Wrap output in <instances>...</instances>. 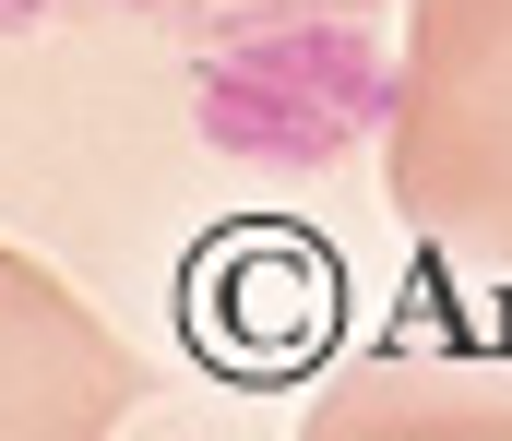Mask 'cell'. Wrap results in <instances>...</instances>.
Masks as SVG:
<instances>
[{
	"label": "cell",
	"mask_w": 512,
	"mask_h": 441,
	"mask_svg": "<svg viewBox=\"0 0 512 441\" xmlns=\"http://www.w3.org/2000/svg\"><path fill=\"white\" fill-rule=\"evenodd\" d=\"M382 108L393 72L358 24H262L203 72V144L239 167H334L382 132Z\"/></svg>",
	"instance_id": "1"
},
{
	"label": "cell",
	"mask_w": 512,
	"mask_h": 441,
	"mask_svg": "<svg viewBox=\"0 0 512 441\" xmlns=\"http://www.w3.org/2000/svg\"><path fill=\"white\" fill-rule=\"evenodd\" d=\"M0 24H36V0H0Z\"/></svg>",
	"instance_id": "2"
}]
</instances>
